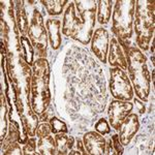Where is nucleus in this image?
<instances>
[{"instance_id":"aec40b11","label":"nucleus","mask_w":155,"mask_h":155,"mask_svg":"<svg viewBox=\"0 0 155 155\" xmlns=\"http://www.w3.org/2000/svg\"><path fill=\"white\" fill-rule=\"evenodd\" d=\"M42 5L46 7L50 16H59L63 12V7L68 3L67 0H42Z\"/></svg>"},{"instance_id":"dca6fc26","label":"nucleus","mask_w":155,"mask_h":155,"mask_svg":"<svg viewBox=\"0 0 155 155\" xmlns=\"http://www.w3.org/2000/svg\"><path fill=\"white\" fill-rule=\"evenodd\" d=\"M55 142H56L57 153L58 154H67L69 150L72 149L74 145V139L71 136H67L66 134H56L55 136Z\"/></svg>"},{"instance_id":"6e6552de","label":"nucleus","mask_w":155,"mask_h":155,"mask_svg":"<svg viewBox=\"0 0 155 155\" xmlns=\"http://www.w3.org/2000/svg\"><path fill=\"white\" fill-rule=\"evenodd\" d=\"M132 109H134V104L129 101H118V99H114L111 101L107 116H109L110 124L115 130H119L125 118L131 113Z\"/></svg>"},{"instance_id":"9d476101","label":"nucleus","mask_w":155,"mask_h":155,"mask_svg":"<svg viewBox=\"0 0 155 155\" xmlns=\"http://www.w3.org/2000/svg\"><path fill=\"white\" fill-rule=\"evenodd\" d=\"M62 33L72 39H78L79 27H78V14L74 2H71L67 5L62 22Z\"/></svg>"},{"instance_id":"a211bd4d","label":"nucleus","mask_w":155,"mask_h":155,"mask_svg":"<svg viewBox=\"0 0 155 155\" xmlns=\"http://www.w3.org/2000/svg\"><path fill=\"white\" fill-rule=\"evenodd\" d=\"M112 3H113V1H111V0H104V1L101 0V1H97V4H98L97 20H98L99 24L106 25L109 23L112 14Z\"/></svg>"},{"instance_id":"a878e982","label":"nucleus","mask_w":155,"mask_h":155,"mask_svg":"<svg viewBox=\"0 0 155 155\" xmlns=\"http://www.w3.org/2000/svg\"><path fill=\"white\" fill-rule=\"evenodd\" d=\"M112 144H113V148L115 150L116 154H123V145L120 142L118 134H114L112 136Z\"/></svg>"},{"instance_id":"c85d7f7f","label":"nucleus","mask_w":155,"mask_h":155,"mask_svg":"<svg viewBox=\"0 0 155 155\" xmlns=\"http://www.w3.org/2000/svg\"><path fill=\"white\" fill-rule=\"evenodd\" d=\"M106 153L116 154L115 152H113V144H112V140H109V142L106 144Z\"/></svg>"},{"instance_id":"4be33fe9","label":"nucleus","mask_w":155,"mask_h":155,"mask_svg":"<svg viewBox=\"0 0 155 155\" xmlns=\"http://www.w3.org/2000/svg\"><path fill=\"white\" fill-rule=\"evenodd\" d=\"M50 125L52 127V132L53 134H67L68 132V128L67 125L65 124V122H63L62 120L58 119L57 117H51L50 118Z\"/></svg>"},{"instance_id":"7c9ffc66","label":"nucleus","mask_w":155,"mask_h":155,"mask_svg":"<svg viewBox=\"0 0 155 155\" xmlns=\"http://www.w3.org/2000/svg\"><path fill=\"white\" fill-rule=\"evenodd\" d=\"M39 120L42 122H46L47 120H48V112L47 111H45L44 113H41V118H39Z\"/></svg>"},{"instance_id":"f8f14e48","label":"nucleus","mask_w":155,"mask_h":155,"mask_svg":"<svg viewBox=\"0 0 155 155\" xmlns=\"http://www.w3.org/2000/svg\"><path fill=\"white\" fill-rule=\"evenodd\" d=\"M83 143L88 154L102 155L106 154L107 141L101 134L95 131H88L84 134Z\"/></svg>"},{"instance_id":"f257e3e1","label":"nucleus","mask_w":155,"mask_h":155,"mask_svg":"<svg viewBox=\"0 0 155 155\" xmlns=\"http://www.w3.org/2000/svg\"><path fill=\"white\" fill-rule=\"evenodd\" d=\"M50 65L46 58H39L32 65L30 83V106L34 113L39 114L47 111L51 102L50 91Z\"/></svg>"},{"instance_id":"4468645a","label":"nucleus","mask_w":155,"mask_h":155,"mask_svg":"<svg viewBox=\"0 0 155 155\" xmlns=\"http://www.w3.org/2000/svg\"><path fill=\"white\" fill-rule=\"evenodd\" d=\"M48 38L53 50H58L61 46V21L59 19H48L46 22Z\"/></svg>"},{"instance_id":"393cba45","label":"nucleus","mask_w":155,"mask_h":155,"mask_svg":"<svg viewBox=\"0 0 155 155\" xmlns=\"http://www.w3.org/2000/svg\"><path fill=\"white\" fill-rule=\"evenodd\" d=\"M52 132V127L50 125V123H44L39 124L36 128V131H35V136L38 137H47L49 136L50 134Z\"/></svg>"},{"instance_id":"2f4dec72","label":"nucleus","mask_w":155,"mask_h":155,"mask_svg":"<svg viewBox=\"0 0 155 155\" xmlns=\"http://www.w3.org/2000/svg\"><path fill=\"white\" fill-rule=\"evenodd\" d=\"M151 53H154V37H153V41H152V47H151Z\"/></svg>"},{"instance_id":"b1692460","label":"nucleus","mask_w":155,"mask_h":155,"mask_svg":"<svg viewBox=\"0 0 155 155\" xmlns=\"http://www.w3.org/2000/svg\"><path fill=\"white\" fill-rule=\"evenodd\" d=\"M36 150V141L34 137H31L27 141V143L25 144L23 148V154L25 155H36L37 152Z\"/></svg>"},{"instance_id":"cd10ccee","label":"nucleus","mask_w":155,"mask_h":155,"mask_svg":"<svg viewBox=\"0 0 155 155\" xmlns=\"http://www.w3.org/2000/svg\"><path fill=\"white\" fill-rule=\"evenodd\" d=\"M77 148L81 152V154H88L86 152V149H85V146H84V143L81 141V140H77Z\"/></svg>"},{"instance_id":"f03ea898","label":"nucleus","mask_w":155,"mask_h":155,"mask_svg":"<svg viewBox=\"0 0 155 155\" xmlns=\"http://www.w3.org/2000/svg\"><path fill=\"white\" fill-rule=\"evenodd\" d=\"M127 69L136 95L142 101L147 102L150 94L151 77L147 66V58L137 47L130 45L126 53Z\"/></svg>"},{"instance_id":"2eb2a0df","label":"nucleus","mask_w":155,"mask_h":155,"mask_svg":"<svg viewBox=\"0 0 155 155\" xmlns=\"http://www.w3.org/2000/svg\"><path fill=\"white\" fill-rule=\"evenodd\" d=\"M37 154L42 155H54L57 153V147L55 139L52 136H47L39 137L38 142L36 143Z\"/></svg>"},{"instance_id":"ddd939ff","label":"nucleus","mask_w":155,"mask_h":155,"mask_svg":"<svg viewBox=\"0 0 155 155\" xmlns=\"http://www.w3.org/2000/svg\"><path fill=\"white\" fill-rule=\"evenodd\" d=\"M109 63L111 66L119 67L123 71L127 69L126 53L116 37L111 38V44L109 48Z\"/></svg>"},{"instance_id":"c756f323","label":"nucleus","mask_w":155,"mask_h":155,"mask_svg":"<svg viewBox=\"0 0 155 155\" xmlns=\"http://www.w3.org/2000/svg\"><path fill=\"white\" fill-rule=\"evenodd\" d=\"M134 102H136V106L137 107V110H139L140 113H145V106H144V102H141L139 101L137 99H134Z\"/></svg>"},{"instance_id":"412c9836","label":"nucleus","mask_w":155,"mask_h":155,"mask_svg":"<svg viewBox=\"0 0 155 155\" xmlns=\"http://www.w3.org/2000/svg\"><path fill=\"white\" fill-rule=\"evenodd\" d=\"M20 41H21V47L23 50V59L28 65H33V56H34V51H33V46L32 44H30L29 39L27 38L25 35L20 36Z\"/></svg>"},{"instance_id":"20e7f679","label":"nucleus","mask_w":155,"mask_h":155,"mask_svg":"<svg viewBox=\"0 0 155 155\" xmlns=\"http://www.w3.org/2000/svg\"><path fill=\"white\" fill-rule=\"evenodd\" d=\"M136 0H118L113 12V32L118 41L129 42L134 32V18Z\"/></svg>"},{"instance_id":"1a4fd4ad","label":"nucleus","mask_w":155,"mask_h":155,"mask_svg":"<svg viewBox=\"0 0 155 155\" xmlns=\"http://www.w3.org/2000/svg\"><path fill=\"white\" fill-rule=\"evenodd\" d=\"M110 36L107 29L99 27L94 31L91 38V49L94 55L102 63H106L109 53Z\"/></svg>"},{"instance_id":"bb28decb","label":"nucleus","mask_w":155,"mask_h":155,"mask_svg":"<svg viewBox=\"0 0 155 155\" xmlns=\"http://www.w3.org/2000/svg\"><path fill=\"white\" fill-rule=\"evenodd\" d=\"M23 150H21L20 148L19 144L17 143V142H15V143H12L9 145L8 147H7V149L5 150V152H4V154H18V155H21L23 154Z\"/></svg>"},{"instance_id":"f3484780","label":"nucleus","mask_w":155,"mask_h":155,"mask_svg":"<svg viewBox=\"0 0 155 155\" xmlns=\"http://www.w3.org/2000/svg\"><path fill=\"white\" fill-rule=\"evenodd\" d=\"M16 21L17 25H18L19 31L22 33V35H26L28 33V27L29 22L28 18H27V14L23 6V2L18 1L17 2V8H16Z\"/></svg>"},{"instance_id":"6ab92c4d","label":"nucleus","mask_w":155,"mask_h":155,"mask_svg":"<svg viewBox=\"0 0 155 155\" xmlns=\"http://www.w3.org/2000/svg\"><path fill=\"white\" fill-rule=\"evenodd\" d=\"M21 118H22L21 119L22 123H23L27 134L31 137L35 136L37 123H38V118H37V116H36V113H34V111L32 110V107H30L28 110L27 116H25L23 114V115H21Z\"/></svg>"},{"instance_id":"423d86ee","label":"nucleus","mask_w":155,"mask_h":155,"mask_svg":"<svg viewBox=\"0 0 155 155\" xmlns=\"http://www.w3.org/2000/svg\"><path fill=\"white\" fill-rule=\"evenodd\" d=\"M28 36L33 48L36 50V55L41 58H46L48 46V33L45 28L44 17L38 9L34 8L29 20Z\"/></svg>"},{"instance_id":"9b49d317","label":"nucleus","mask_w":155,"mask_h":155,"mask_svg":"<svg viewBox=\"0 0 155 155\" xmlns=\"http://www.w3.org/2000/svg\"><path fill=\"white\" fill-rule=\"evenodd\" d=\"M139 128L140 122L139 118H137V115L130 113L125 118L119 129V139L123 146H127V145L130 144L131 140L134 139L136 134L139 131Z\"/></svg>"},{"instance_id":"5701e85b","label":"nucleus","mask_w":155,"mask_h":155,"mask_svg":"<svg viewBox=\"0 0 155 155\" xmlns=\"http://www.w3.org/2000/svg\"><path fill=\"white\" fill-rule=\"evenodd\" d=\"M94 128H95V130L98 132V134H102V136L111 132V128H110L109 123H107V121L104 118L99 119L95 123V125H94Z\"/></svg>"},{"instance_id":"39448f33","label":"nucleus","mask_w":155,"mask_h":155,"mask_svg":"<svg viewBox=\"0 0 155 155\" xmlns=\"http://www.w3.org/2000/svg\"><path fill=\"white\" fill-rule=\"evenodd\" d=\"M78 8V27L79 35L77 41L88 45L93 35L95 25L97 1H74Z\"/></svg>"},{"instance_id":"0eeeda50","label":"nucleus","mask_w":155,"mask_h":155,"mask_svg":"<svg viewBox=\"0 0 155 155\" xmlns=\"http://www.w3.org/2000/svg\"><path fill=\"white\" fill-rule=\"evenodd\" d=\"M110 91L118 101H129L134 98V89L127 74L119 67L110 69Z\"/></svg>"},{"instance_id":"7ed1b4c3","label":"nucleus","mask_w":155,"mask_h":155,"mask_svg":"<svg viewBox=\"0 0 155 155\" xmlns=\"http://www.w3.org/2000/svg\"><path fill=\"white\" fill-rule=\"evenodd\" d=\"M155 2L153 0H137L134 9V29L136 42L141 50L148 51L149 45L154 35Z\"/></svg>"}]
</instances>
